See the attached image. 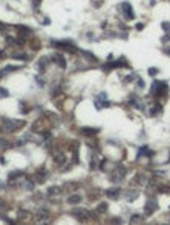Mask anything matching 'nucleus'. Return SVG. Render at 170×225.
Segmentation results:
<instances>
[{"mask_svg":"<svg viewBox=\"0 0 170 225\" xmlns=\"http://www.w3.org/2000/svg\"><path fill=\"white\" fill-rule=\"evenodd\" d=\"M136 183H140V185H147L148 183V177H145L144 174H139L136 177Z\"/></svg>","mask_w":170,"mask_h":225,"instance_id":"f3484780","label":"nucleus"},{"mask_svg":"<svg viewBox=\"0 0 170 225\" xmlns=\"http://www.w3.org/2000/svg\"><path fill=\"white\" fill-rule=\"evenodd\" d=\"M52 59L56 61L58 64H59V67H62V69L66 67V59H64V56H62V55H59V53H55V55L52 56Z\"/></svg>","mask_w":170,"mask_h":225,"instance_id":"9b49d317","label":"nucleus"},{"mask_svg":"<svg viewBox=\"0 0 170 225\" xmlns=\"http://www.w3.org/2000/svg\"><path fill=\"white\" fill-rule=\"evenodd\" d=\"M59 194H61V188H58V186H50L47 189L49 197H55V195H59Z\"/></svg>","mask_w":170,"mask_h":225,"instance_id":"ddd939ff","label":"nucleus"},{"mask_svg":"<svg viewBox=\"0 0 170 225\" xmlns=\"http://www.w3.org/2000/svg\"><path fill=\"white\" fill-rule=\"evenodd\" d=\"M148 74H150V75H155V74H158V69H155V67H150V69H148Z\"/></svg>","mask_w":170,"mask_h":225,"instance_id":"393cba45","label":"nucleus"},{"mask_svg":"<svg viewBox=\"0 0 170 225\" xmlns=\"http://www.w3.org/2000/svg\"><path fill=\"white\" fill-rule=\"evenodd\" d=\"M81 195H78V194H74V195H69V199H67V203L69 205H78L80 202H81Z\"/></svg>","mask_w":170,"mask_h":225,"instance_id":"f8f14e48","label":"nucleus"},{"mask_svg":"<svg viewBox=\"0 0 170 225\" xmlns=\"http://www.w3.org/2000/svg\"><path fill=\"white\" fill-rule=\"evenodd\" d=\"M168 92V88L165 83H159V82H155L153 83V88H151V94H155L158 97H162Z\"/></svg>","mask_w":170,"mask_h":225,"instance_id":"7ed1b4c3","label":"nucleus"},{"mask_svg":"<svg viewBox=\"0 0 170 225\" xmlns=\"http://www.w3.org/2000/svg\"><path fill=\"white\" fill-rule=\"evenodd\" d=\"M81 133L86 136H95L98 133V128H81Z\"/></svg>","mask_w":170,"mask_h":225,"instance_id":"dca6fc26","label":"nucleus"},{"mask_svg":"<svg viewBox=\"0 0 170 225\" xmlns=\"http://www.w3.org/2000/svg\"><path fill=\"white\" fill-rule=\"evenodd\" d=\"M144 28V24H137V30H142Z\"/></svg>","mask_w":170,"mask_h":225,"instance_id":"cd10ccee","label":"nucleus"},{"mask_svg":"<svg viewBox=\"0 0 170 225\" xmlns=\"http://www.w3.org/2000/svg\"><path fill=\"white\" fill-rule=\"evenodd\" d=\"M137 195H139V191H133V189H130V191L125 192V197H127V200H128V202H133L134 199H137Z\"/></svg>","mask_w":170,"mask_h":225,"instance_id":"2eb2a0df","label":"nucleus"},{"mask_svg":"<svg viewBox=\"0 0 170 225\" xmlns=\"http://www.w3.org/2000/svg\"><path fill=\"white\" fill-rule=\"evenodd\" d=\"M0 188H3V182H2V180H0Z\"/></svg>","mask_w":170,"mask_h":225,"instance_id":"c85d7f7f","label":"nucleus"},{"mask_svg":"<svg viewBox=\"0 0 170 225\" xmlns=\"http://www.w3.org/2000/svg\"><path fill=\"white\" fill-rule=\"evenodd\" d=\"M106 211H108V203L102 202L100 205L97 206V213H106Z\"/></svg>","mask_w":170,"mask_h":225,"instance_id":"6ab92c4d","label":"nucleus"},{"mask_svg":"<svg viewBox=\"0 0 170 225\" xmlns=\"http://www.w3.org/2000/svg\"><path fill=\"white\" fill-rule=\"evenodd\" d=\"M53 46L58 47V49H64L66 52H72V53L77 50V47L75 46H70L69 42H53Z\"/></svg>","mask_w":170,"mask_h":225,"instance_id":"423d86ee","label":"nucleus"},{"mask_svg":"<svg viewBox=\"0 0 170 225\" xmlns=\"http://www.w3.org/2000/svg\"><path fill=\"white\" fill-rule=\"evenodd\" d=\"M17 30H19L20 33H25V34H30L31 33V30L27 28V27H24V25H17Z\"/></svg>","mask_w":170,"mask_h":225,"instance_id":"aec40b11","label":"nucleus"},{"mask_svg":"<svg viewBox=\"0 0 170 225\" xmlns=\"http://www.w3.org/2000/svg\"><path fill=\"white\" fill-rule=\"evenodd\" d=\"M49 210H39L38 213H36V216H34V219H36L38 222H44L46 219H49Z\"/></svg>","mask_w":170,"mask_h":225,"instance_id":"0eeeda50","label":"nucleus"},{"mask_svg":"<svg viewBox=\"0 0 170 225\" xmlns=\"http://www.w3.org/2000/svg\"><path fill=\"white\" fill-rule=\"evenodd\" d=\"M3 124H5L3 130L8 131V133H14V131H17L19 128H22L25 125L24 121H14V119H6V117H3Z\"/></svg>","mask_w":170,"mask_h":225,"instance_id":"f257e3e1","label":"nucleus"},{"mask_svg":"<svg viewBox=\"0 0 170 225\" xmlns=\"http://www.w3.org/2000/svg\"><path fill=\"white\" fill-rule=\"evenodd\" d=\"M140 222H142V216L134 214L131 217V220H130V225H140Z\"/></svg>","mask_w":170,"mask_h":225,"instance_id":"a211bd4d","label":"nucleus"},{"mask_svg":"<svg viewBox=\"0 0 170 225\" xmlns=\"http://www.w3.org/2000/svg\"><path fill=\"white\" fill-rule=\"evenodd\" d=\"M156 210H158V200H155V199L147 200V203H145V206H144V213H145L147 216H151Z\"/></svg>","mask_w":170,"mask_h":225,"instance_id":"20e7f679","label":"nucleus"},{"mask_svg":"<svg viewBox=\"0 0 170 225\" xmlns=\"http://www.w3.org/2000/svg\"><path fill=\"white\" fill-rule=\"evenodd\" d=\"M106 195H108V199L115 200V199L120 195V188H111V189L106 191Z\"/></svg>","mask_w":170,"mask_h":225,"instance_id":"6e6552de","label":"nucleus"},{"mask_svg":"<svg viewBox=\"0 0 170 225\" xmlns=\"http://www.w3.org/2000/svg\"><path fill=\"white\" fill-rule=\"evenodd\" d=\"M137 86H139V88H144V86H145V85H144V80L139 78V80H137Z\"/></svg>","mask_w":170,"mask_h":225,"instance_id":"a878e982","label":"nucleus"},{"mask_svg":"<svg viewBox=\"0 0 170 225\" xmlns=\"http://www.w3.org/2000/svg\"><path fill=\"white\" fill-rule=\"evenodd\" d=\"M125 174H127V169H125L123 166H117L114 170H112V174L109 177V180L112 183H120L122 180L125 178Z\"/></svg>","mask_w":170,"mask_h":225,"instance_id":"f03ea898","label":"nucleus"},{"mask_svg":"<svg viewBox=\"0 0 170 225\" xmlns=\"http://www.w3.org/2000/svg\"><path fill=\"white\" fill-rule=\"evenodd\" d=\"M120 8L125 11V17H127V19H133V17H134V11H133V8H131L130 3L123 2V3L120 5Z\"/></svg>","mask_w":170,"mask_h":225,"instance_id":"39448f33","label":"nucleus"},{"mask_svg":"<svg viewBox=\"0 0 170 225\" xmlns=\"http://www.w3.org/2000/svg\"><path fill=\"white\" fill-rule=\"evenodd\" d=\"M162 28H164L165 31H170V24H168V22H162Z\"/></svg>","mask_w":170,"mask_h":225,"instance_id":"b1692460","label":"nucleus"},{"mask_svg":"<svg viewBox=\"0 0 170 225\" xmlns=\"http://www.w3.org/2000/svg\"><path fill=\"white\" fill-rule=\"evenodd\" d=\"M159 111H161V106H153V108H151V114H159Z\"/></svg>","mask_w":170,"mask_h":225,"instance_id":"4be33fe9","label":"nucleus"},{"mask_svg":"<svg viewBox=\"0 0 170 225\" xmlns=\"http://www.w3.org/2000/svg\"><path fill=\"white\" fill-rule=\"evenodd\" d=\"M72 214L75 216V217H77L78 220H86V219L89 217V213H87L86 210H75Z\"/></svg>","mask_w":170,"mask_h":225,"instance_id":"1a4fd4ad","label":"nucleus"},{"mask_svg":"<svg viewBox=\"0 0 170 225\" xmlns=\"http://www.w3.org/2000/svg\"><path fill=\"white\" fill-rule=\"evenodd\" d=\"M55 163L58 164V166H62L66 163V156H64V153L62 152H58V153H55Z\"/></svg>","mask_w":170,"mask_h":225,"instance_id":"4468645a","label":"nucleus"},{"mask_svg":"<svg viewBox=\"0 0 170 225\" xmlns=\"http://www.w3.org/2000/svg\"><path fill=\"white\" fill-rule=\"evenodd\" d=\"M13 58H16V59H27V55H24V53H17V55H13Z\"/></svg>","mask_w":170,"mask_h":225,"instance_id":"412c9836","label":"nucleus"},{"mask_svg":"<svg viewBox=\"0 0 170 225\" xmlns=\"http://www.w3.org/2000/svg\"><path fill=\"white\" fill-rule=\"evenodd\" d=\"M36 175H38V177H36V182H38V183H44V182L47 180V170L44 169V167H41L38 172H36Z\"/></svg>","mask_w":170,"mask_h":225,"instance_id":"9d476101","label":"nucleus"},{"mask_svg":"<svg viewBox=\"0 0 170 225\" xmlns=\"http://www.w3.org/2000/svg\"><path fill=\"white\" fill-rule=\"evenodd\" d=\"M0 97H8V91L3 88H0Z\"/></svg>","mask_w":170,"mask_h":225,"instance_id":"5701e85b","label":"nucleus"},{"mask_svg":"<svg viewBox=\"0 0 170 225\" xmlns=\"http://www.w3.org/2000/svg\"><path fill=\"white\" fill-rule=\"evenodd\" d=\"M168 39H170V36H168V34H165L164 38H162V41H164V42H165V41H168Z\"/></svg>","mask_w":170,"mask_h":225,"instance_id":"bb28decb","label":"nucleus"}]
</instances>
